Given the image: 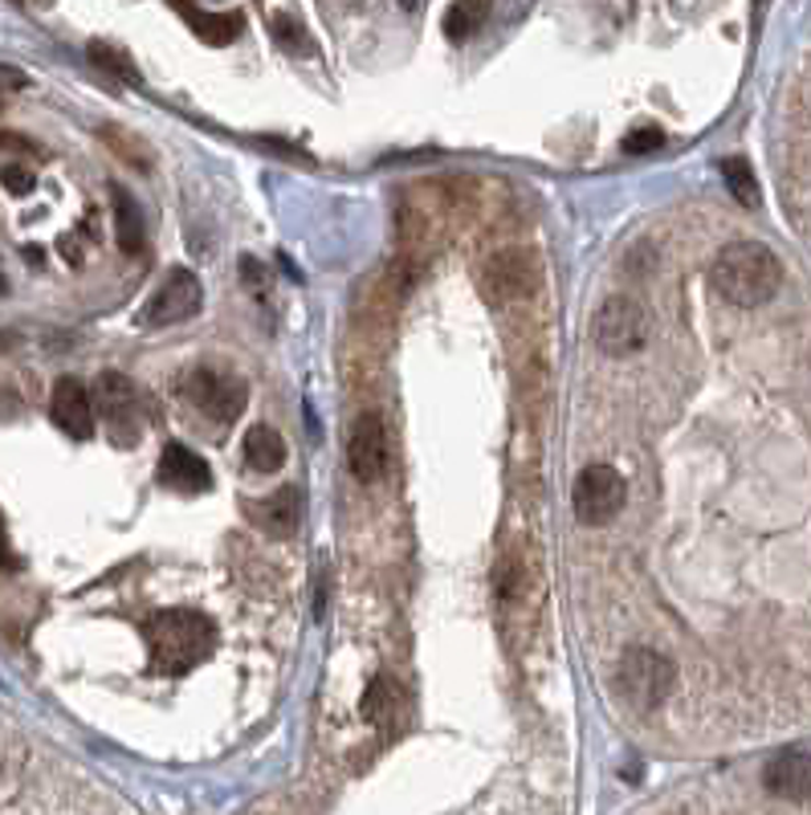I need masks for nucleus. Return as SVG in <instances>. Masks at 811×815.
<instances>
[{
	"mask_svg": "<svg viewBox=\"0 0 811 815\" xmlns=\"http://www.w3.org/2000/svg\"><path fill=\"white\" fill-rule=\"evenodd\" d=\"M143 641H147V657L151 669L164 677H184L196 665L216 653V629L209 615L188 612V608H168L143 620Z\"/></svg>",
	"mask_w": 811,
	"mask_h": 815,
	"instance_id": "nucleus-1",
	"label": "nucleus"
},
{
	"mask_svg": "<svg viewBox=\"0 0 811 815\" xmlns=\"http://www.w3.org/2000/svg\"><path fill=\"white\" fill-rule=\"evenodd\" d=\"M710 282L734 306H763L784 286V265L763 241H730L713 258Z\"/></svg>",
	"mask_w": 811,
	"mask_h": 815,
	"instance_id": "nucleus-2",
	"label": "nucleus"
},
{
	"mask_svg": "<svg viewBox=\"0 0 811 815\" xmlns=\"http://www.w3.org/2000/svg\"><path fill=\"white\" fill-rule=\"evenodd\" d=\"M677 686V665L656 648H628L620 665H616V689L624 693L632 710H656L665 705Z\"/></svg>",
	"mask_w": 811,
	"mask_h": 815,
	"instance_id": "nucleus-3",
	"label": "nucleus"
},
{
	"mask_svg": "<svg viewBox=\"0 0 811 815\" xmlns=\"http://www.w3.org/2000/svg\"><path fill=\"white\" fill-rule=\"evenodd\" d=\"M649 310H644L637 298H624V294H612V298L599 302L596 318H592V339L604 355H637L644 343H649Z\"/></svg>",
	"mask_w": 811,
	"mask_h": 815,
	"instance_id": "nucleus-4",
	"label": "nucleus"
},
{
	"mask_svg": "<svg viewBox=\"0 0 811 815\" xmlns=\"http://www.w3.org/2000/svg\"><path fill=\"white\" fill-rule=\"evenodd\" d=\"M180 396L188 400V408H196L200 416H209L213 425H233L249 404V387L241 375L216 372V367H192L184 375Z\"/></svg>",
	"mask_w": 811,
	"mask_h": 815,
	"instance_id": "nucleus-5",
	"label": "nucleus"
},
{
	"mask_svg": "<svg viewBox=\"0 0 811 815\" xmlns=\"http://www.w3.org/2000/svg\"><path fill=\"white\" fill-rule=\"evenodd\" d=\"M477 282H482V294L489 302H522L539 290L542 265L530 249H522V245H506V249H498V253L485 258Z\"/></svg>",
	"mask_w": 811,
	"mask_h": 815,
	"instance_id": "nucleus-6",
	"label": "nucleus"
},
{
	"mask_svg": "<svg viewBox=\"0 0 811 815\" xmlns=\"http://www.w3.org/2000/svg\"><path fill=\"white\" fill-rule=\"evenodd\" d=\"M204 306V290H200V278L188 265H176L168 270V278L151 290V298L143 302V310L135 315V322L147 330L156 327H176V322H188V318L200 315Z\"/></svg>",
	"mask_w": 811,
	"mask_h": 815,
	"instance_id": "nucleus-7",
	"label": "nucleus"
},
{
	"mask_svg": "<svg viewBox=\"0 0 811 815\" xmlns=\"http://www.w3.org/2000/svg\"><path fill=\"white\" fill-rule=\"evenodd\" d=\"M94 408L102 416V429L111 437L119 449L127 444H139V429H143V416H139V387L131 384L123 372H102L94 380Z\"/></svg>",
	"mask_w": 811,
	"mask_h": 815,
	"instance_id": "nucleus-8",
	"label": "nucleus"
},
{
	"mask_svg": "<svg viewBox=\"0 0 811 815\" xmlns=\"http://www.w3.org/2000/svg\"><path fill=\"white\" fill-rule=\"evenodd\" d=\"M571 506H575V518L584 527H608L624 510V477L612 465H587L575 477Z\"/></svg>",
	"mask_w": 811,
	"mask_h": 815,
	"instance_id": "nucleus-9",
	"label": "nucleus"
},
{
	"mask_svg": "<svg viewBox=\"0 0 811 815\" xmlns=\"http://www.w3.org/2000/svg\"><path fill=\"white\" fill-rule=\"evenodd\" d=\"M387 461H392V449H387V429L375 412L356 416L351 425V437H347V465L356 473L363 486H375L384 482Z\"/></svg>",
	"mask_w": 811,
	"mask_h": 815,
	"instance_id": "nucleus-10",
	"label": "nucleus"
},
{
	"mask_svg": "<svg viewBox=\"0 0 811 815\" xmlns=\"http://www.w3.org/2000/svg\"><path fill=\"white\" fill-rule=\"evenodd\" d=\"M49 416L66 437L90 441L94 437V392L78 375H61L54 384V396H49Z\"/></svg>",
	"mask_w": 811,
	"mask_h": 815,
	"instance_id": "nucleus-11",
	"label": "nucleus"
},
{
	"mask_svg": "<svg viewBox=\"0 0 811 815\" xmlns=\"http://www.w3.org/2000/svg\"><path fill=\"white\" fill-rule=\"evenodd\" d=\"M156 482L171 494H184V498H196L204 489H213V469L209 461L192 453L188 444H176L171 441L164 453H159V465H156Z\"/></svg>",
	"mask_w": 811,
	"mask_h": 815,
	"instance_id": "nucleus-12",
	"label": "nucleus"
},
{
	"mask_svg": "<svg viewBox=\"0 0 811 815\" xmlns=\"http://www.w3.org/2000/svg\"><path fill=\"white\" fill-rule=\"evenodd\" d=\"M245 518L270 539H290L302 522V494L299 486H282L266 494L261 501H245Z\"/></svg>",
	"mask_w": 811,
	"mask_h": 815,
	"instance_id": "nucleus-13",
	"label": "nucleus"
},
{
	"mask_svg": "<svg viewBox=\"0 0 811 815\" xmlns=\"http://www.w3.org/2000/svg\"><path fill=\"white\" fill-rule=\"evenodd\" d=\"M763 786L779 800H808L811 795V755L808 750H784L763 767Z\"/></svg>",
	"mask_w": 811,
	"mask_h": 815,
	"instance_id": "nucleus-14",
	"label": "nucleus"
},
{
	"mask_svg": "<svg viewBox=\"0 0 811 815\" xmlns=\"http://www.w3.org/2000/svg\"><path fill=\"white\" fill-rule=\"evenodd\" d=\"M168 4L204 45H233L245 33L241 13H204V9H196V0H168Z\"/></svg>",
	"mask_w": 811,
	"mask_h": 815,
	"instance_id": "nucleus-15",
	"label": "nucleus"
},
{
	"mask_svg": "<svg viewBox=\"0 0 811 815\" xmlns=\"http://www.w3.org/2000/svg\"><path fill=\"white\" fill-rule=\"evenodd\" d=\"M111 208H114V241H119V249H123L127 258L143 253V245H147V229H143L139 204L131 201V192H123L119 184H111Z\"/></svg>",
	"mask_w": 811,
	"mask_h": 815,
	"instance_id": "nucleus-16",
	"label": "nucleus"
},
{
	"mask_svg": "<svg viewBox=\"0 0 811 815\" xmlns=\"http://www.w3.org/2000/svg\"><path fill=\"white\" fill-rule=\"evenodd\" d=\"M245 461L254 473H278L285 465V441L282 432L270 429V425H254L245 432V444H241Z\"/></svg>",
	"mask_w": 811,
	"mask_h": 815,
	"instance_id": "nucleus-17",
	"label": "nucleus"
},
{
	"mask_svg": "<svg viewBox=\"0 0 811 815\" xmlns=\"http://www.w3.org/2000/svg\"><path fill=\"white\" fill-rule=\"evenodd\" d=\"M363 717L384 729H392L404 717V693H399L392 677H375L371 681V689L363 693Z\"/></svg>",
	"mask_w": 811,
	"mask_h": 815,
	"instance_id": "nucleus-18",
	"label": "nucleus"
},
{
	"mask_svg": "<svg viewBox=\"0 0 811 815\" xmlns=\"http://www.w3.org/2000/svg\"><path fill=\"white\" fill-rule=\"evenodd\" d=\"M489 21V0H453L449 9H444V37L449 42H470V37H477L482 33V25Z\"/></svg>",
	"mask_w": 811,
	"mask_h": 815,
	"instance_id": "nucleus-19",
	"label": "nucleus"
},
{
	"mask_svg": "<svg viewBox=\"0 0 811 815\" xmlns=\"http://www.w3.org/2000/svg\"><path fill=\"white\" fill-rule=\"evenodd\" d=\"M99 139L111 147L114 156L123 159L127 168H139V172H151V168H156V151H151V144H147V139H139V135L114 127V123H102Z\"/></svg>",
	"mask_w": 811,
	"mask_h": 815,
	"instance_id": "nucleus-20",
	"label": "nucleus"
},
{
	"mask_svg": "<svg viewBox=\"0 0 811 815\" xmlns=\"http://www.w3.org/2000/svg\"><path fill=\"white\" fill-rule=\"evenodd\" d=\"M722 168V180H726L730 196L742 204V208H755L758 204V180H755V168L746 163L742 156H730L718 163Z\"/></svg>",
	"mask_w": 811,
	"mask_h": 815,
	"instance_id": "nucleus-21",
	"label": "nucleus"
},
{
	"mask_svg": "<svg viewBox=\"0 0 811 815\" xmlns=\"http://www.w3.org/2000/svg\"><path fill=\"white\" fill-rule=\"evenodd\" d=\"M90 61L99 66V70H106L111 78H119V82H131V87H139V70H135V61L119 49V45H106V42H90Z\"/></svg>",
	"mask_w": 811,
	"mask_h": 815,
	"instance_id": "nucleus-22",
	"label": "nucleus"
},
{
	"mask_svg": "<svg viewBox=\"0 0 811 815\" xmlns=\"http://www.w3.org/2000/svg\"><path fill=\"white\" fill-rule=\"evenodd\" d=\"M273 37L290 49V54H311L314 45H311V33L302 30V21H294L290 13H278L273 16Z\"/></svg>",
	"mask_w": 811,
	"mask_h": 815,
	"instance_id": "nucleus-23",
	"label": "nucleus"
},
{
	"mask_svg": "<svg viewBox=\"0 0 811 815\" xmlns=\"http://www.w3.org/2000/svg\"><path fill=\"white\" fill-rule=\"evenodd\" d=\"M620 147H624V156H653V151H661V147H665V131L653 127V123H644V127L628 131Z\"/></svg>",
	"mask_w": 811,
	"mask_h": 815,
	"instance_id": "nucleus-24",
	"label": "nucleus"
},
{
	"mask_svg": "<svg viewBox=\"0 0 811 815\" xmlns=\"http://www.w3.org/2000/svg\"><path fill=\"white\" fill-rule=\"evenodd\" d=\"M0 184L9 188L13 196H29V192L37 188V176L29 172L25 163H4V168H0Z\"/></svg>",
	"mask_w": 811,
	"mask_h": 815,
	"instance_id": "nucleus-25",
	"label": "nucleus"
},
{
	"mask_svg": "<svg viewBox=\"0 0 811 815\" xmlns=\"http://www.w3.org/2000/svg\"><path fill=\"white\" fill-rule=\"evenodd\" d=\"M29 78L25 70H16V66H9V61H0V94H16V90H25Z\"/></svg>",
	"mask_w": 811,
	"mask_h": 815,
	"instance_id": "nucleus-26",
	"label": "nucleus"
},
{
	"mask_svg": "<svg viewBox=\"0 0 811 815\" xmlns=\"http://www.w3.org/2000/svg\"><path fill=\"white\" fill-rule=\"evenodd\" d=\"M0 567H13V551H9V534H4V518H0Z\"/></svg>",
	"mask_w": 811,
	"mask_h": 815,
	"instance_id": "nucleus-27",
	"label": "nucleus"
},
{
	"mask_svg": "<svg viewBox=\"0 0 811 815\" xmlns=\"http://www.w3.org/2000/svg\"><path fill=\"white\" fill-rule=\"evenodd\" d=\"M399 9H404V13H416V9H420V0H399Z\"/></svg>",
	"mask_w": 811,
	"mask_h": 815,
	"instance_id": "nucleus-28",
	"label": "nucleus"
},
{
	"mask_svg": "<svg viewBox=\"0 0 811 815\" xmlns=\"http://www.w3.org/2000/svg\"><path fill=\"white\" fill-rule=\"evenodd\" d=\"M9 294V278H4V265H0V298Z\"/></svg>",
	"mask_w": 811,
	"mask_h": 815,
	"instance_id": "nucleus-29",
	"label": "nucleus"
},
{
	"mask_svg": "<svg viewBox=\"0 0 811 815\" xmlns=\"http://www.w3.org/2000/svg\"><path fill=\"white\" fill-rule=\"evenodd\" d=\"M755 4H763V0H755Z\"/></svg>",
	"mask_w": 811,
	"mask_h": 815,
	"instance_id": "nucleus-30",
	"label": "nucleus"
},
{
	"mask_svg": "<svg viewBox=\"0 0 811 815\" xmlns=\"http://www.w3.org/2000/svg\"><path fill=\"white\" fill-rule=\"evenodd\" d=\"M13 4H21V0H13Z\"/></svg>",
	"mask_w": 811,
	"mask_h": 815,
	"instance_id": "nucleus-31",
	"label": "nucleus"
}]
</instances>
